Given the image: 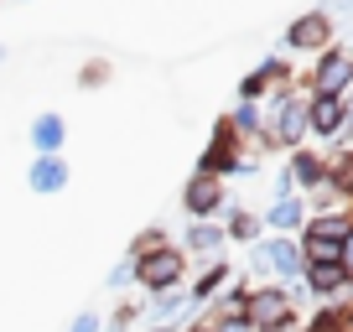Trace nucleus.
<instances>
[{
  "instance_id": "1",
  "label": "nucleus",
  "mask_w": 353,
  "mask_h": 332,
  "mask_svg": "<svg viewBox=\"0 0 353 332\" xmlns=\"http://www.w3.org/2000/svg\"><path fill=\"white\" fill-rule=\"evenodd\" d=\"M182 270H188V255H182V249H156V255L135 260V280H141L151 296H166V291L182 280Z\"/></svg>"
},
{
  "instance_id": "2",
  "label": "nucleus",
  "mask_w": 353,
  "mask_h": 332,
  "mask_svg": "<svg viewBox=\"0 0 353 332\" xmlns=\"http://www.w3.org/2000/svg\"><path fill=\"white\" fill-rule=\"evenodd\" d=\"M244 322H250L254 332H276L291 322V301L286 291H254V296H244Z\"/></svg>"
},
{
  "instance_id": "3",
  "label": "nucleus",
  "mask_w": 353,
  "mask_h": 332,
  "mask_svg": "<svg viewBox=\"0 0 353 332\" xmlns=\"http://www.w3.org/2000/svg\"><path fill=\"white\" fill-rule=\"evenodd\" d=\"M348 78H353L348 52H322V57H317V68H312V89H317V99H338Z\"/></svg>"
},
{
  "instance_id": "4",
  "label": "nucleus",
  "mask_w": 353,
  "mask_h": 332,
  "mask_svg": "<svg viewBox=\"0 0 353 332\" xmlns=\"http://www.w3.org/2000/svg\"><path fill=\"white\" fill-rule=\"evenodd\" d=\"M182 208H188L192 218L203 223L208 213H219V208H223V182H219V177H208V172H198V177L182 187Z\"/></svg>"
},
{
  "instance_id": "5",
  "label": "nucleus",
  "mask_w": 353,
  "mask_h": 332,
  "mask_svg": "<svg viewBox=\"0 0 353 332\" xmlns=\"http://www.w3.org/2000/svg\"><path fill=\"white\" fill-rule=\"evenodd\" d=\"M327 37H332V21H327L322 11H307V16H296V21H291L286 42L296 47V52H317V47H327Z\"/></svg>"
},
{
  "instance_id": "6",
  "label": "nucleus",
  "mask_w": 353,
  "mask_h": 332,
  "mask_svg": "<svg viewBox=\"0 0 353 332\" xmlns=\"http://www.w3.org/2000/svg\"><path fill=\"white\" fill-rule=\"evenodd\" d=\"M26 182H32V192H63L68 187V166L57 161V156H37V166L26 172Z\"/></svg>"
},
{
  "instance_id": "7",
  "label": "nucleus",
  "mask_w": 353,
  "mask_h": 332,
  "mask_svg": "<svg viewBox=\"0 0 353 332\" xmlns=\"http://www.w3.org/2000/svg\"><path fill=\"white\" fill-rule=\"evenodd\" d=\"M229 166H239V156H234V130H229V120H223L219 125V141L203 151V172L219 177V172H229Z\"/></svg>"
},
{
  "instance_id": "8",
  "label": "nucleus",
  "mask_w": 353,
  "mask_h": 332,
  "mask_svg": "<svg viewBox=\"0 0 353 332\" xmlns=\"http://www.w3.org/2000/svg\"><path fill=\"white\" fill-rule=\"evenodd\" d=\"M260 265L276 270V276H291V270L301 265V255H296V244H291V239H270V244H260Z\"/></svg>"
},
{
  "instance_id": "9",
  "label": "nucleus",
  "mask_w": 353,
  "mask_h": 332,
  "mask_svg": "<svg viewBox=\"0 0 353 332\" xmlns=\"http://www.w3.org/2000/svg\"><path fill=\"white\" fill-rule=\"evenodd\" d=\"M301 135H307V104H281V125L270 130V141L276 145H296Z\"/></svg>"
},
{
  "instance_id": "10",
  "label": "nucleus",
  "mask_w": 353,
  "mask_h": 332,
  "mask_svg": "<svg viewBox=\"0 0 353 332\" xmlns=\"http://www.w3.org/2000/svg\"><path fill=\"white\" fill-rule=\"evenodd\" d=\"M343 120H348V114H343L338 99H317V104L307 110V130H317V135H338Z\"/></svg>"
},
{
  "instance_id": "11",
  "label": "nucleus",
  "mask_w": 353,
  "mask_h": 332,
  "mask_svg": "<svg viewBox=\"0 0 353 332\" xmlns=\"http://www.w3.org/2000/svg\"><path fill=\"white\" fill-rule=\"evenodd\" d=\"M32 141H37L42 156H52L57 145H63V120H57V114H42V120L32 125Z\"/></svg>"
},
{
  "instance_id": "12",
  "label": "nucleus",
  "mask_w": 353,
  "mask_h": 332,
  "mask_svg": "<svg viewBox=\"0 0 353 332\" xmlns=\"http://www.w3.org/2000/svg\"><path fill=\"white\" fill-rule=\"evenodd\" d=\"M291 177H296L301 187H317V182H327V161H317L312 151H301L296 161H291Z\"/></svg>"
},
{
  "instance_id": "13",
  "label": "nucleus",
  "mask_w": 353,
  "mask_h": 332,
  "mask_svg": "<svg viewBox=\"0 0 353 332\" xmlns=\"http://www.w3.org/2000/svg\"><path fill=\"white\" fill-rule=\"evenodd\" d=\"M219 244H223V229H213V223H192L188 229V249L192 255H219Z\"/></svg>"
},
{
  "instance_id": "14",
  "label": "nucleus",
  "mask_w": 353,
  "mask_h": 332,
  "mask_svg": "<svg viewBox=\"0 0 353 332\" xmlns=\"http://www.w3.org/2000/svg\"><path fill=\"white\" fill-rule=\"evenodd\" d=\"M343 280H348L343 265H312V291H317V296H338Z\"/></svg>"
},
{
  "instance_id": "15",
  "label": "nucleus",
  "mask_w": 353,
  "mask_h": 332,
  "mask_svg": "<svg viewBox=\"0 0 353 332\" xmlns=\"http://www.w3.org/2000/svg\"><path fill=\"white\" fill-rule=\"evenodd\" d=\"M307 265H343V244L312 239V234H307Z\"/></svg>"
},
{
  "instance_id": "16",
  "label": "nucleus",
  "mask_w": 353,
  "mask_h": 332,
  "mask_svg": "<svg viewBox=\"0 0 353 332\" xmlns=\"http://www.w3.org/2000/svg\"><path fill=\"white\" fill-rule=\"evenodd\" d=\"M307 234H312V239H332V244H343V239H348V223H343L338 213H327V218H317Z\"/></svg>"
},
{
  "instance_id": "17",
  "label": "nucleus",
  "mask_w": 353,
  "mask_h": 332,
  "mask_svg": "<svg viewBox=\"0 0 353 332\" xmlns=\"http://www.w3.org/2000/svg\"><path fill=\"white\" fill-rule=\"evenodd\" d=\"M270 223H276V229H296V223H301V203L296 198H281L276 208H270Z\"/></svg>"
},
{
  "instance_id": "18",
  "label": "nucleus",
  "mask_w": 353,
  "mask_h": 332,
  "mask_svg": "<svg viewBox=\"0 0 353 332\" xmlns=\"http://www.w3.org/2000/svg\"><path fill=\"white\" fill-rule=\"evenodd\" d=\"M156 249H166V234H161V229H145V234H135V260L156 255Z\"/></svg>"
},
{
  "instance_id": "19",
  "label": "nucleus",
  "mask_w": 353,
  "mask_h": 332,
  "mask_svg": "<svg viewBox=\"0 0 353 332\" xmlns=\"http://www.w3.org/2000/svg\"><path fill=\"white\" fill-rule=\"evenodd\" d=\"M332 166H338V172H327V177L338 182V187H353V156H338Z\"/></svg>"
},
{
  "instance_id": "20",
  "label": "nucleus",
  "mask_w": 353,
  "mask_h": 332,
  "mask_svg": "<svg viewBox=\"0 0 353 332\" xmlns=\"http://www.w3.org/2000/svg\"><path fill=\"white\" fill-rule=\"evenodd\" d=\"M219 280H223V265H213L208 276L198 280V291H192V296H213V291H219Z\"/></svg>"
},
{
  "instance_id": "21",
  "label": "nucleus",
  "mask_w": 353,
  "mask_h": 332,
  "mask_svg": "<svg viewBox=\"0 0 353 332\" xmlns=\"http://www.w3.org/2000/svg\"><path fill=\"white\" fill-rule=\"evenodd\" d=\"M254 229H260V223H254L250 213H239V218H234V234H239V239H254Z\"/></svg>"
},
{
  "instance_id": "22",
  "label": "nucleus",
  "mask_w": 353,
  "mask_h": 332,
  "mask_svg": "<svg viewBox=\"0 0 353 332\" xmlns=\"http://www.w3.org/2000/svg\"><path fill=\"white\" fill-rule=\"evenodd\" d=\"M99 78H104V63H88V68H83V89H94Z\"/></svg>"
},
{
  "instance_id": "23",
  "label": "nucleus",
  "mask_w": 353,
  "mask_h": 332,
  "mask_svg": "<svg viewBox=\"0 0 353 332\" xmlns=\"http://www.w3.org/2000/svg\"><path fill=\"white\" fill-rule=\"evenodd\" d=\"M343 270L353 276V229H348V239H343Z\"/></svg>"
},
{
  "instance_id": "24",
  "label": "nucleus",
  "mask_w": 353,
  "mask_h": 332,
  "mask_svg": "<svg viewBox=\"0 0 353 332\" xmlns=\"http://www.w3.org/2000/svg\"><path fill=\"white\" fill-rule=\"evenodd\" d=\"M213 332H254L250 322H223V327H213Z\"/></svg>"
},
{
  "instance_id": "25",
  "label": "nucleus",
  "mask_w": 353,
  "mask_h": 332,
  "mask_svg": "<svg viewBox=\"0 0 353 332\" xmlns=\"http://www.w3.org/2000/svg\"><path fill=\"white\" fill-rule=\"evenodd\" d=\"M188 332H213V327H188Z\"/></svg>"
},
{
  "instance_id": "26",
  "label": "nucleus",
  "mask_w": 353,
  "mask_h": 332,
  "mask_svg": "<svg viewBox=\"0 0 353 332\" xmlns=\"http://www.w3.org/2000/svg\"><path fill=\"white\" fill-rule=\"evenodd\" d=\"M0 57H6V52H0Z\"/></svg>"
}]
</instances>
